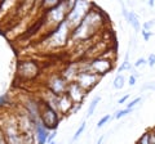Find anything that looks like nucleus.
<instances>
[{
    "mask_svg": "<svg viewBox=\"0 0 155 144\" xmlns=\"http://www.w3.org/2000/svg\"><path fill=\"white\" fill-rule=\"evenodd\" d=\"M145 64H147V59H145V58H142V57H141V58H138L133 63V68H140V67H142Z\"/></svg>",
    "mask_w": 155,
    "mask_h": 144,
    "instance_id": "obj_17",
    "label": "nucleus"
},
{
    "mask_svg": "<svg viewBox=\"0 0 155 144\" xmlns=\"http://www.w3.org/2000/svg\"><path fill=\"white\" fill-rule=\"evenodd\" d=\"M141 100H142V98H141V97H137V98H134L133 100H130L129 103H127V104H125V108L134 109V107H136V105H137L138 103H141Z\"/></svg>",
    "mask_w": 155,
    "mask_h": 144,
    "instance_id": "obj_13",
    "label": "nucleus"
},
{
    "mask_svg": "<svg viewBox=\"0 0 155 144\" xmlns=\"http://www.w3.org/2000/svg\"><path fill=\"white\" fill-rule=\"evenodd\" d=\"M124 71H133V66L129 63V62H125V61H123V63L120 64L119 67H118V75H122V72H124Z\"/></svg>",
    "mask_w": 155,
    "mask_h": 144,
    "instance_id": "obj_11",
    "label": "nucleus"
},
{
    "mask_svg": "<svg viewBox=\"0 0 155 144\" xmlns=\"http://www.w3.org/2000/svg\"><path fill=\"white\" fill-rule=\"evenodd\" d=\"M51 144H57V143H56V142H52V143H51Z\"/></svg>",
    "mask_w": 155,
    "mask_h": 144,
    "instance_id": "obj_26",
    "label": "nucleus"
},
{
    "mask_svg": "<svg viewBox=\"0 0 155 144\" xmlns=\"http://www.w3.org/2000/svg\"><path fill=\"white\" fill-rule=\"evenodd\" d=\"M147 5H149L150 8H153V7L155 5V3H154V0H150V2H147Z\"/></svg>",
    "mask_w": 155,
    "mask_h": 144,
    "instance_id": "obj_25",
    "label": "nucleus"
},
{
    "mask_svg": "<svg viewBox=\"0 0 155 144\" xmlns=\"http://www.w3.org/2000/svg\"><path fill=\"white\" fill-rule=\"evenodd\" d=\"M85 125H87V122H85V120H84V121L79 125V127H78V130L75 131V134H74V135H72V138H71V142H76L78 139H79V136H80L81 134L84 133V130H85Z\"/></svg>",
    "mask_w": 155,
    "mask_h": 144,
    "instance_id": "obj_9",
    "label": "nucleus"
},
{
    "mask_svg": "<svg viewBox=\"0 0 155 144\" xmlns=\"http://www.w3.org/2000/svg\"><path fill=\"white\" fill-rule=\"evenodd\" d=\"M147 66H150V67L155 66V54H154V53L149 54V57H147Z\"/></svg>",
    "mask_w": 155,
    "mask_h": 144,
    "instance_id": "obj_20",
    "label": "nucleus"
},
{
    "mask_svg": "<svg viewBox=\"0 0 155 144\" xmlns=\"http://www.w3.org/2000/svg\"><path fill=\"white\" fill-rule=\"evenodd\" d=\"M140 77V75L137 74L136 71H132V75H129V79H128V84L130 86H134L136 83H137V79Z\"/></svg>",
    "mask_w": 155,
    "mask_h": 144,
    "instance_id": "obj_14",
    "label": "nucleus"
},
{
    "mask_svg": "<svg viewBox=\"0 0 155 144\" xmlns=\"http://www.w3.org/2000/svg\"><path fill=\"white\" fill-rule=\"evenodd\" d=\"M66 94L71 98V100L74 103H81L83 102V98L85 97L87 92L76 83V81H71V83H69V85H67Z\"/></svg>",
    "mask_w": 155,
    "mask_h": 144,
    "instance_id": "obj_5",
    "label": "nucleus"
},
{
    "mask_svg": "<svg viewBox=\"0 0 155 144\" xmlns=\"http://www.w3.org/2000/svg\"><path fill=\"white\" fill-rule=\"evenodd\" d=\"M75 81L83 88L85 92H89L92 88H94L97 83L100 81V76L93 72H79Z\"/></svg>",
    "mask_w": 155,
    "mask_h": 144,
    "instance_id": "obj_3",
    "label": "nucleus"
},
{
    "mask_svg": "<svg viewBox=\"0 0 155 144\" xmlns=\"http://www.w3.org/2000/svg\"><path fill=\"white\" fill-rule=\"evenodd\" d=\"M137 144H150L149 143V134H147V131L145 133V134H142V136L138 139Z\"/></svg>",
    "mask_w": 155,
    "mask_h": 144,
    "instance_id": "obj_18",
    "label": "nucleus"
},
{
    "mask_svg": "<svg viewBox=\"0 0 155 144\" xmlns=\"http://www.w3.org/2000/svg\"><path fill=\"white\" fill-rule=\"evenodd\" d=\"M153 133H154V134H155V127H154V129H153Z\"/></svg>",
    "mask_w": 155,
    "mask_h": 144,
    "instance_id": "obj_27",
    "label": "nucleus"
},
{
    "mask_svg": "<svg viewBox=\"0 0 155 144\" xmlns=\"http://www.w3.org/2000/svg\"><path fill=\"white\" fill-rule=\"evenodd\" d=\"M40 120L49 131L57 130L58 124H60V113L43 100V102H40Z\"/></svg>",
    "mask_w": 155,
    "mask_h": 144,
    "instance_id": "obj_1",
    "label": "nucleus"
},
{
    "mask_svg": "<svg viewBox=\"0 0 155 144\" xmlns=\"http://www.w3.org/2000/svg\"><path fill=\"white\" fill-rule=\"evenodd\" d=\"M133 112V109H129V108H124V109H119V111H116L114 113L113 118L115 120H119V118H123L124 116H127V114H130Z\"/></svg>",
    "mask_w": 155,
    "mask_h": 144,
    "instance_id": "obj_10",
    "label": "nucleus"
},
{
    "mask_svg": "<svg viewBox=\"0 0 155 144\" xmlns=\"http://www.w3.org/2000/svg\"><path fill=\"white\" fill-rule=\"evenodd\" d=\"M104 139H105V136H104V135H101V136H100V139H98V140H97V143H96V144H102Z\"/></svg>",
    "mask_w": 155,
    "mask_h": 144,
    "instance_id": "obj_24",
    "label": "nucleus"
},
{
    "mask_svg": "<svg viewBox=\"0 0 155 144\" xmlns=\"http://www.w3.org/2000/svg\"><path fill=\"white\" fill-rule=\"evenodd\" d=\"M8 104H9V95L8 94L0 95V108H4Z\"/></svg>",
    "mask_w": 155,
    "mask_h": 144,
    "instance_id": "obj_15",
    "label": "nucleus"
},
{
    "mask_svg": "<svg viewBox=\"0 0 155 144\" xmlns=\"http://www.w3.org/2000/svg\"><path fill=\"white\" fill-rule=\"evenodd\" d=\"M111 118H113V117H111V114H105L104 117H101V118H100V121L97 122V129H101V127L104 126V125L107 124Z\"/></svg>",
    "mask_w": 155,
    "mask_h": 144,
    "instance_id": "obj_12",
    "label": "nucleus"
},
{
    "mask_svg": "<svg viewBox=\"0 0 155 144\" xmlns=\"http://www.w3.org/2000/svg\"><path fill=\"white\" fill-rule=\"evenodd\" d=\"M56 135H57V130H53V131H51V134H49V136H48V140H47V144H51L52 142H54V138H56Z\"/></svg>",
    "mask_w": 155,
    "mask_h": 144,
    "instance_id": "obj_21",
    "label": "nucleus"
},
{
    "mask_svg": "<svg viewBox=\"0 0 155 144\" xmlns=\"http://www.w3.org/2000/svg\"><path fill=\"white\" fill-rule=\"evenodd\" d=\"M141 35H142V37H143V40H145V41H149V40H150V37L153 36V32H151V31L141 30Z\"/></svg>",
    "mask_w": 155,
    "mask_h": 144,
    "instance_id": "obj_19",
    "label": "nucleus"
},
{
    "mask_svg": "<svg viewBox=\"0 0 155 144\" xmlns=\"http://www.w3.org/2000/svg\"><path fill=\"white\" fill-rule=\"evenodd\" d=\"M155 26V21L154 20H150V21H146L142 25V30L145 31H151V28Z\"/></svg>",
    "mask_w": 155,
    "mask_h": 144,
    "instance_id": "obj_16",
    "label": "nucleus"
},
{
    "mask_svg": "<svg viewBox=\"0 0 155 144\" xmlns=\"http://www.w3.org/2000/svg\"><path fill=\"white\" fill-rule=\"evenodd\" d=\"M32 125H34V139H35V143L36 144H47L48 136H49L51 131L48 130V127L43 124L40 117L36 118L35 121L32 122Z\"/></svg>",
    "mask_w": 155,
    "mask_h": 144,
    "instance_id": "obj_4",
    "label": "nucleus"
},
{
    "mask_svg": "<svg viewBox=\"0 0 155 144\" xmlns=\"http://www.w3.org/2000/svg\"><path fill=\"white\" fill-rule=\"evenodd\" d=\"M129 97H130V94H125L124 97H122V98H120V99L118 100V104H124V103L129 99Z\"/></svg>",
    "mask_w": 155,
    "mask_h": 144,
    "instance_id": "obj_23",
    "label": "nucleus"
},
{
    "mask_svg": "<svg viewBox=\"0 0 155 144\" xmlns=\"http://www.w3.org/2000/svg\"><path fill=\"white\" fill-rule=\"evenodd\" d=\"M101 102V97L100 95H97V97H94L93 99H92V102L89 103V105H88V111H87V117H91L92 114L94 113V111H96V108L98 107V103Z\"/></svg>",
    "mask_w": 155,
    "mask_h": 144,
    "instance_id": "obj_7",
    "label": "nucleus"
},
{
    "mask_svg": "<svg viewBox=\"0 0 155 144\" xmlns=\"http://www.w3.org/2000/svg\"><path fill=\"white\" fill-rule=\"evenodd\" d=\"M0 144H7V140H5V135H4V130L0 125Z\"/></svg>",
    "mask_w": 155,
    "mask_h": 144,
    "instance_id": "obj_22",
    "label": "nucleus"
},
{
    "mask_svg": "<svg viewBox=\"0 0 155 144\" xmlns=\"http://www.w3.org/2000/svg\"><path fill=\"white\" fill-rule=\"evenodd\" d=\"M124 84H125V77L123 75H116L114 81H113V88L116 89V90H120V89H123Z\"/></svg>",
    "mask_w": 155,
    "mask_h": 144,
    "instance_id": "obj_8",
    "label": "nucleus"
},
{
    "mask_svg": "<svg viewBox=\"0 0 155 144\" xmlns=\"http://www.w3.org/2000/svg\"><path fill=\"white\" fill-rule=\"evenodd\" d=\"M113 66H114V63H113V61L111 59L104 58V57H98V58L92 59L89 62V64L80 72H93V74L98 75L101 77V76L107 74L109 71H111Z\"/></svg>",
    "mask_w": 155,
    "mask_h": 144,
    "instance_id": "obj_2",
    "label": "nucleus"
},
{
    "mask_svg": "<svg viewBox=\"0 0 155 144\" xmlns=\"http://www.w3.org/2000/svg\"><path fill=\"white\" fill-rule=\"evenodd\" d=\"M122 14H123V17L125 18V21H127L129 25L133 27V30L136 32H140L142 30V26H141V23H140L138 16L133 11H129V9L125 8V4H122Z\"/></svg>",
    "mask_w": 155,
    "mask_h": 144,
    "instance_id": "obj_6",
    "label": "nucleus"
}]
</instances>
